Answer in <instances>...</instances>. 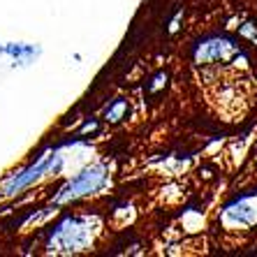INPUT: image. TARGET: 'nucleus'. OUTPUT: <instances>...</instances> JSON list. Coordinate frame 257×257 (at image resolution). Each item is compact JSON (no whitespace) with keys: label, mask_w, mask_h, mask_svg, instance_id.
<instances>
[{"label":"nucleus","mask_w":257,"mask_h":257,"mask_svg":"<svg viewBox=\"0 0 257 257\" xmlns=\"http://www.w3.org/2000/svg\"><path fill=\"white\" fill-rule=\"evenodd\" d=\"M130 114V107H127L125 100H116L111 102L107 107V111H104V116H107V120H111V123H120V120L125 118V116Z\"/></svg>","instance_id":"20e7f679"},{"label":"nucleus","mask_w":257,"mask_h":257,"mask_svg":"<svg viewBox=\"0 0 257 257\" xmlns=\"http://www.w3.org/2000/svg\"><path fill=\"white\" fill-rule=\"evenodd\" d=\"M227 51H229V42H225V40H215V42H206L202 49H199L197 58L202 60V63H209V60L222 58Z\"/></svg>","instance_id":"f03ea898"},{"label":"nucleus","mask_w":257,"mask_h":257,"mask_svg":"<svg viewBox=\"0 0 257 257\" xmlns=\"http://www.w3.org/2000/svg\"><path fill=\"white\" fill-rule=\"evenodd\" d=\"M102 183V174L100 172H86L81 179H77L74 183H70V188H67V195L65 197H77V195H86V192H90V190H95L97 186ZM63 197V199H65Z\"/></svg>","instance_id":"f257e3e1"},{"label":"nucleus","mask_w":257,"mask_h":257,"mask_svg":"<svg viewBox=\"0 0 257 257\" xmlns=\"http://www.w3.org/2000/svg\"><path fill=\"white\" fill-rule=\"evenodd\" d=\"M227 218H234V220L239 222H252L255 220V211H252V204L250 199H241L239 204H234V206H229L227 209Z\"/></svg>","instance_id":"7ed1b4c3"}]
</instances>
